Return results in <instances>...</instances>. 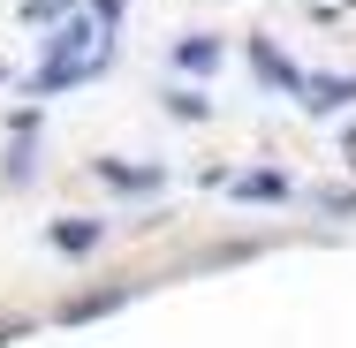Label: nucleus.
Instances as JSON below:
<instances>
[{
	"mask_svg": "<svg viewBox=\"0 0 356 348\" xmlns=\"http://www.w3.org/2000/svg\"><path fill=\"white\" fill-rule=\"evenodd\" d=\"M114 61V31H99V23H61L54 31V46H46V61L31 69V99H54V91H69V83H83V76H99Z\"/></svg>",
	"mask_w": 356,
	"mask_h": 348,
	"instance_id": "f257e3e1",
	"label": "nucleus"
},
{
	"mask_svg": "<svg viewBox=\"0 0 356 348\" xmlns=\"http://www.w3.org/2000/svg\"><path fill=\"white\" fill-rule=\"evenodd\" d=\"M46 242H54V250H69V258H83V250H99V242H106V219L69 212V219H54V227H46Z\"/></svg>",
	"mask_w": 356,
	"mask_h": 348,
	"instance_id": "f03ea898",
	"label": "nucleus"
},
{
	"mask_svg": "<svg viewBox=\"0 0 356 348\" xmlns=\"http://www.w3.org/2000/svg\"><path fill=\"white\" fill-rule=\"evenodd\" d=\"M250 69H258V83H273V91H303V69L281 61V46H273V38H250Z\"/></svg>",
	"mask_w": 356,
	"mask_h": 348,
	"instance_id": "7ed1b4c3",
	"label": "nucleus"
},
{
	"mask_svg": "<svg viewBox=\"0 0 356 348\" xmlns=\"http://www.w3.org/2000/svg\"><path fill=\"white\" fill-rule=\"evenodd\" d=\"M91 174L106 190H159L167 182V167H129V159H91Z\"/></svg>",
	"mask_w": 356,
	"mask_h": 348,
	"instance_id": "20e7f679",
	"label": "nucleus"
},
{
	"mask_svg": "<svg viewBox=\"0 0 356 348\" xmlns=\"http://www.w3.org/2000/svg\"><path fill=\"white\" fill-rule=\"evenodd\" d=\"M220 53H227V46H220V38H205V31H197V38H182V46H175V69L205 76V69H220Z\"/></svg>",
	"mask_w": 356,
	"mask_h": 348,
	"instance_id": "39448f33",
	"label": "nucleus"
},
{
	"mask_svg": "<svg viewBox=\"0 0 356 348\" xmlns=\"http://www.w3.org/2000/svg\"><path fill=\"white\" fill-rule=\"evenodd\" d=\"M303 91H311V106L326 114V106H349L356 99V76H303Z\"/></svg>",
	"mask_w": 356,
	"mask_h": 348,
	"instance_id": "423d86ee",
	"label": "nucleus"
},
{
	"mask_svg": "<svg viewBox=\"0 0 356 348\" xmlns=\"http://www.w3.org/2000/svg\"><path fill=\"white\" fill-rule=\"evenodd\" d=\"M227 190H235V197H258V205H273V197H288V174H235Z\"/></svg>",
	"mask_w": 356,
	"mask_h": 348,
	"instance_id": "0eeeda50",
	"label": "nucleus"
},
{
	"mask_svg": "<svg viewBox=\"0 0 356 348\" xmlns=\"http://www.w3.org/2000/svg\"><path fill=\"white\" fill-rule=\"evenodd\" d=\"M122 303H129V288H106V295H76L61 318H99V310H122Z\"/></svg>",
	"mask_w": 356,
	"mask_h": 348,
	"instance_id": "6e6552de",
	"label": "nucleus"
},
{
	"mask_svg": "<svg viewBox=\"0 0 356 348\" xmlns=\"http://www.w3.org/2000/svg\"><path fill=\"white\" fill-rule=\"evenodd\" d=\"M167 106H175L182 122H205V114H213V106H205V91H167Z\"/></svg>",
	"mask_w": 356,
	"mask_h": 348,
	"instance_id": "1a4fd4ad",
	"label": "nucleus"
},
{
	"mask_svg": "<svg viewBox=\"0 0 356 348\" xmlns=\"http://www.w3.org/2000/svg\"><path fill=\"white\" fill-rule=\"evenodd\" d=\"M54 15H69V0H23V23H54Z\"/></svg>",
	"mask_w": 356,
	"mask_h": 348,
	"instance_id": "9d476101",
	"label": "nucleus"
},
{
	"mask_svg": "<svg viewBox=\"0 0 356 348\" xmlns=\"http://www.w3.org/2000/svg\"><path fill=\"white\" fill-rule=\"evenodd\" d=\"M114 15H122V0H91V23H106V31H114Z\"/></svg>",
	"mask_w": 356,
	"mask_h": 348,
	"instance_id": "9b49d317",
	"label": "nucleus"
}]
</instances>
